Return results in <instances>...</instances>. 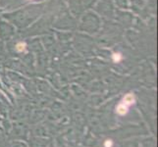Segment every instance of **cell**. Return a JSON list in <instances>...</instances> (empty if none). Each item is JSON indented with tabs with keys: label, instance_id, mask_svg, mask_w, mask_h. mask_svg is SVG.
I'll return each instance as SVG.
<instances>
[{
	"label": "cell",
	"instance_id": "2",
	"mask_svg": "<svg viewBox=\"0 0 158 147\" xmlns=\"http://www.w3.org/2000/svg\"><path fill=\"white\" fill-rule=\"evenodd\" d=\"M123 103H124V104H126L127 106H130V105L134 104V103H135V96H134V94H132V93L127 94L126 96L123 98Z\"/></svg>",
	"mask_w": 158,
	"mask_h": 147
},
{
	"label": "cell",
	"instance_id": "3",
	"mask_svg": "<svg viewBox=\"0 0 158 147\" xmlns=\"http://www.w3.org/2000/svg\"><path fill=\"white\" fill-rule=\"evenodd\" d=\"M112 58H113V61L115 63H119L122 60V55L120 53H114Z\"/></svg>",
	"mask_w": 158,
	"mask_h": 147
},
{
	"label": "cell",
	"instance_id": "5",
	"mask_svg": "<svg viewBox=\"0 0 158 147\" xmlns=\"http://www.w3.org/2000/svg\"><path fill=\"white\" fill-rule=\"evenodd\" d=\"M113 145V141L111 139H107L104 142V147H112Z\"/></svg>",
	"mask_w": 158,
	"mask_h": 147
},
{
	"label": "cell",
	"instance_id": "1",
	"mask_svg": "<svg viewBox=\"0 0 158 147\" xmlns=\"http://www.w3.org/2000/svg\"><path fill=\"white\" fill-rule=\"evenodd\" d=\"M128 110H129V106H127L126 104H124L123 102L120 103V104L116 108L117 113L119 114V115H121V116L126 115V114L128 113Z\"/></svg>",
	"mask_w": 158,
	"mask_h": 147
},
{
	"label": "cell",
	"instance_id": "4",
	"mask_svg": "<svg viewBox=\"0 0 158 147\" xmlns=\"http://www.w3.org/2000/svg\"><path fill=\"white\" fill-rule=\"evenodd\" d=\"M16 49H17L18 51L22 52V51H24L25 49H26V43H23V42H20L17 44V46H16Z\"/></svg>",
	"mask_w": 158,
	"mask_h": 147
}]
</instances>
